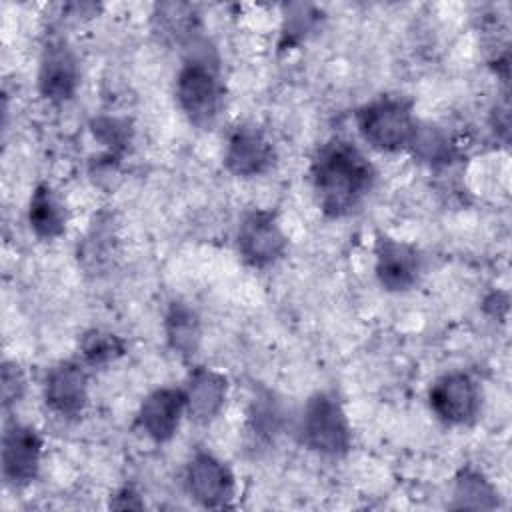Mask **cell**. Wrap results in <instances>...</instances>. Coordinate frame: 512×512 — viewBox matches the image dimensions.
Segmentation results:
<instances>
[{"instance_id":"cell-1","label":"cell","mask_w":512,"mask_h":512,"mask_svg":"<svg viewBox=\"0 0 512 512\" xmlns=\"http://www.w3.org/2000/svg\"><path fill=\"white\" fill-rule=\"evenodd\" d=\"M310 180L320 210L330 218L352 214L374 186L376 170L358 146L330 140L312 158Z\"/></svg>"},{"instance_id":"cell-2","label":"cell","mask_w":512,"mask_h":512,"mask_svg":"<svg viewBox=\"0 0 512 512\" xmlns=\"http://www.w3.org/2000/svg\"><path fill=\"white\" fill-rule=\"evenodd\" d=\"M176 102L188 122L202 130L212 128L222 110L224 86L218 60L206 46H198L194 40L190 54L176 74Z\"/></svg>"},{"instance_id":"cell-3","label":"cell","mask_w":512,"mask_h":512,"mask_svg":"<svg viewBox=\"0 0 512 512\" xmlns=\"http://www.w3.org/2000/svg\"><path fill=\"white\" fill-rule=\"evenodd\" d=\"M416 124L410 102L400 96H380L362 106L356 114L360 136L382 152L408 148Z\"/></svg>"},{"instance_id":"cell-4","label":"cell","mask_w":512,"mask_h":512,"mask_svg":"<svg viewBox=\"0 0 512 512\" xmlns=\"http://www.w3.org/2000/svg\"><path fill=\"white\" fill-rule=\"evenodd\" d=\"M302 444L324 456H344L352 444V428L342 404L328 392L308 398L300 416Z\"/></svg>"},{"instance_id":"cell-5","label":"cell","mask_w":512,"mask_h":512,"mask_svg":"<svg viewBox=\"0 0 512 512\" xmlns=\"http://www.w3.org/2000/svg\"><path fill=\"white\" fill-rule=\"evenodd\" d=\"M236 246L246 264L252 268H268L284 256L288 238L272 212L250 210L240 220Z\"/></svg>"},{"instance_id":"cell-6","label":"cell","mask_w":512,"mask_h":512,"mask_svg":"<svg viewBox=\"0 0 512 512\" xmlns=\"http://www.w3.org/2000/svg\"><path fill=\"white\" fill-rule=\"evenodd\" d=\"M184 484L194 502L204 508H228L236 494L232 470L210 452H196L184 472Z\"/></svg>"},{"instance_id":"cell-7","label":"cell","mask_w":512,"mask_h":512,"mask_svg":"<svg viewBox=\"0 0 512 512\" xmlns=\"http://www.w3.org/2000/svg\"><path fill=\"white\" fill-rule=\"evenodd\" d=\"M430 408L448 426L470 424L480 410V388L466 372L440 376L428 394Z\"/></svg>"},{"instance_id":"cell-8","label":"cell","mask_w":512,"mask_h":512,"mask_svg":"<svg viewBox=\"0 0 512 512\" xmlns=\"http://www.w3.org/2000/svg\"><path fill=\"white\" fill-rule=\"evenodd\" d=\"M40 434L20 422H10L2 434V476L10 486H28L36 480L42 462Z\"/></svg>"},{"instance_id":"cell-9","label":"cell","mask_w":512,"mask_h":512,"mask_svg":"<svg viewBox=\"0 0 512 512\" xmlns=\"http://www.w3.org/2000/svg\"><path fill=\"white\" fill-rule=\"evenodd\" d=\"M80 84V68L76 54L62 38H52L46 42L40 66H38V90L52 102H68Z\"/></svg>"},{"instance_id":"cell-10","label":"cell","mask_w":512,"mask_h":512,"mask_svg":"<svg viewBox=\"0 0 512 512\" xmlns=\"http://www.w3.org/2000/svg\"><path fill=\"white\" fill-rule=\"evenodd\" d=\"M276 152L268 136L256 126H236L224 148V166L230 174L252 178L268 172Z\"/></svg>"},{"instance_id":"cell-11","label":"cell","mask_w":512,"mask_h":512,"mask_svg":"<svg viewBox=\"0 0 512 512\" xmlns=\"http://www.w3.org/2000/svg\"><path fill=\"white\" fill-rule=\"evenodd\" d=\"M44 402L62 418H78L88 404V374L80 362L52 366L44 378Z\"/></svg>"},{"instance_id":"cell-12","label":"cell","mask_w":512,"mask_h":512,"mask_svg":"<svg viewBox=\"0 0 512 512\" xmlns=\"http://www.w3.org/2000/svg\"><path fill=\"white\" fill-rule=\"evenodd\" d=\"M376 278L390 292L410 290L422 272V256L414 244L394 240V238H378L376 242Z\"/></svg>"},{"instance_id":"cell-13","label":"cell","mask_w":512,"mask_h":512,"mask_svg":"<svg viewBox=\"0 0 512 512\" xmlns=\"http://www.w3.org/2000/svg\"><path fill=\"white\" fill-rule=\"evenodd\" d=\"M186 414V398L182 388H156L150 392L138 410L136 422L140 430L154 442H168L180 428Z\"/></svg>"},{"instance_id":"cell-14","label":"cell","mask_w":512,"mask_h":512,"mask_svg":"<svg viewBox=\"0 0 512 512\" xmlns=\"http://www.w3.org/2000/svg\"><path fill=\"white\" fill-rule=\"evenodd\" d=\"M182 390L188 418L196 424H210L226 404L228 378L212 368H196Z\"/></svg>"},{"instance_id":"cell-15","label":"cell","mask_w":512,"mask_h":512,"mask_svg":"<svg viewBox=\"0 0 512 512\" xmlns=\"http://www.w3.org/2000/svg\"><path fill=\"white\" fill-rule=\"evenodd\" d=\"M66 208L48 184H38L28 206V224L42 240H56L66 232Z\"/></svg>"},{"instance_id":"cell-16","label":"cell","mask_w":512,"mask_h":512,"mask_svg":"<svg viewBox=\"0 0 512 512\" xmlns=\"http://www.w3.org/2000/svg\"><path fill=\"white\" fill-rule=\"evenodd\" d=\"M164 334L168 346L182 358H192L200 346L202 328L194 308L186 302H172L164 316Z\"/></svg>"},{"instance_id":"cell-17","label":"cell","mask_w":512,"mask_h":512,"mask_svg":"<svg viewBox=\"0 0 512 512\" xmlns=\"http://www.w3.org/2000/svg\"><path fill=\"white\" fill-rule=\"evenodd\" d=\"M408 150L418 162L430 168L448 166L458 156V148L450 134L436 124H416Z\"/></svg>"},{"instance_id":"cell-18","label":"cell","mask_w":512,"mask_h":512,"mask_svg":"<svg viewBox=\"0 0 512 512\" xmlns=\"http://www.w3.org/2000/svg\"><path fill=\"white\" fill-rule=\"evenodd\" d=\"M452 506L468 510H492L498 506V492L482 472L466 466L456 476Z\"/></svg>"},{"instance_id":"cell-19","label":"cell","mask_w":512,"mask_h":512,"mask_svg":"<svg viewBox=\"0 0 512 512\" xmlns=\"http://www.w3.org/2000/svg\"><path fill=\"white\" fill-rule=\"evenodd\" d=\"M114 240H116V236L112 230V220L98 216L92 222L88 234L84 236L82 252L78 254L82 258V262L86 264V268L100 270L104 266V262H108L112 258Z\"/></svg>"},{"instance_id":"cell-20","label":"cell","mask_w":512,"mask_h":512,"mask_svg":"<svg viewBox=\"0 0 512 512\" xmlns=\"http://www.w3.org/2000/svg\"><path fill=\"white\" fill-rule=\"evenodd\" d=\"M154 18L162 34L176 40H192V34L196 30V12L190 4H182V2L158 4Z\"/></svg>"},{"instance_id":"cell-21","label":"cell","mask_w":512,"mask_h":512,"mask_svg":"<svg viewBox=\"0 0 512 512\" xmlns=\"http://www.w3.org/2000/svg\"><path fill=\"white\" fill-rule=\"evenodd\" d=\"M124 340L106 330H90L82 336L80 352L88 364H108L124 354Z\"/></svg>"},{"instance_id":"cell-22","label":"cell","mask_w":512,"mask_h":512,"mask_svg":"<svg viewBox=\"0 0 512 512\" xmlns=\"http://www.w3.org/2000/svg\"><path fill=\"white\" fill-rule=\"evenodd\" d=\"M94 136L110 150V154H120L130 142V128L126 120L102 116L92 122Z\"/></svg>"},{"instance_id":"cell-23","label":"cell","mask_w":512,"mask_h":512,"mask_svg":"<svg viewBox=\"0 0 512 512\" xmlns=\"http://www.w3.org/2000/svg\"><path fill=\"white\" fill-rule=\"evenodd\" d=\"M0 390H2V406L10 408L14 406L26 390V378L22 368L16 362H4L2 364V380H0Z\"/></svg>"},{"instance_id":"cell-24","label":"cell","mask_w":512,"mask_h":512,"mask_svg":"<svg viewBox=\"0 0 512 512\" xmlns=\"http://www.w3.org/2000/svg\"><path fill=\"white\" fill-rule=\"evenodd\" d=\"M250 422H252L254 434L256 432L260 436L274 434L278 430V410H276L274 402H270V398L256 400L252 414H250Z\"/></svg>"},{"instance_id":"cell-25","label":"cell","mask_w":512,"mask_h":512,"mask_svg":"<svg viewBox=\"0 0 512 512\" xmlns=\"http://www.w3.org/2000/svg\"><path fill=\"white\" fill-rule=\"evenodd\" d=\"M112 508H120V510H140L144 508V502L140 500V496L132 490V488H122L118 494H114V498L110 500Z\"/></svg>"}]
</instances>
